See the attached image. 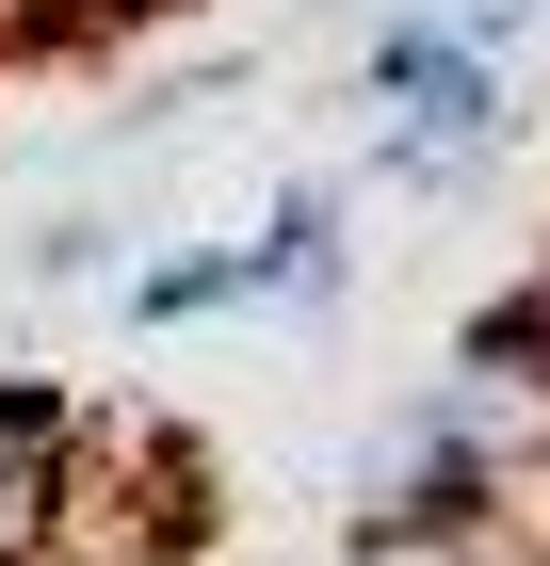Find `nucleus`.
I'll return each mask as SVG.
<instances>
[{
	"label": "nucleus",
	"mask_w": 550,
	"mask_h": 566,
	"mask_svg": "<svg viewBox=\"0 0 550 566\" xmlns=\"http://www.w3.org/2000/svg\"><path fill=\"white\" fill-rule=\"evenodd\" d=\"M259 243H340V178H276V211H259Z\"/></svg>",
	"instance_id": "5"
},
{
	"label": "nucleus",
	"mask_w": 550,
	"mask_h": 566,
	"mask_svg": "<svg viewBox=\"0 0 550 566\" xmlns=\"http://www.w3.org/2000/svg\"><path fill=\"white\" fill-rule=\"evenodd\" d=\"M486 163H502V130H437V114H388V130H373L388 195H486Z\"/></svg>",
	"instance_id": "3"
},
{
	"label": "nucleus",
	"mask_w": 550,
	"mask_h": 566,
	"mask_svg": "<svg viewBox=\"0 0 550 566\" xmlns=\"http://www.w3.org/2000/svg\"><path fill=\"white\" fill-rule=\"evenodd\" d=\"M535 17H550V0H454V33H469V49H486V65H502V49H518V33H535Z\"/></svg>",
	"instance_id": "7"
},
{
	"label": "nucleus",
	"mask_w": 550,
	"mask_h": 566,
	"mask_svg": "<svg viewBox=\"0 0 550 566\" xmlns=\"http://www.w3.org/2000/svg\"><path fill=\"white\" fill-rule=\"evenodd\" d=\"M163 17H195V0H97V33H163Z\"/></svg>",
	"instance_id": "8"
},
{
	"label": "nucleus",
	"mask_w": 550,
	"mask_h": 566,
	"mask_svg": "<svg viewBox=\"0 0 550 566\" xmlns=\"http://www.w3.org/2000/svg\"><path fill=\"white\" fill-rule=\"evenodd\" d=\"M227 307H276L259 227H243V243H178V260H146V275H129V340H178V324H227Z\"/></svg>",
	"instance_id": "2"
},
{
	"label": "nucleus",
	"mask_w": 550,
	"mask_h": 566,
	"mask_svg": "<svg viewBox=\"0 0 550 566\" xmlns=\"http://www.w3.org/2000/svg\"><path fill=\"white\" fill-rule=\"evenodd\" d=\"M502 307H518V356H535V389H550V260H518Z\"/></svg>",
	"instance_id": "6"
},
{
	"label": "nucleus",
	"mask_w": 550,
	"mask_h": 566,
	"mask_svg": "<svg viewBox=\"0 0 550 566\" xmlns=\"http://www.w3.org/2000/svg\"><path fill=\"white\" fill-rule=\"evenodd\" d=\"M97 260H114V211H49V227H33V260H17V275H33V292H82Z\"/></svg>",
	"instance_id": "4"
},
{
	"label": "nucleus",
	"mask_w": 550,
	"mask_h": 566,
	"mask_svg": "<svg viewBox=\"0 0 550 566\" xmlns=\"http://www.w3.org/2000/svg\"><path fill=\"white\" fill-rule=\"evenodd\" d=\"M356 97H373V114H437V130H502V114H518V82L454 33V0H405V17H373V49H356Z\"/></svg>",
	"instance_id": "1"
}]
</instances>
